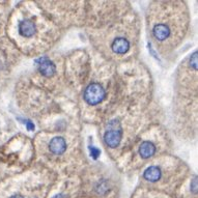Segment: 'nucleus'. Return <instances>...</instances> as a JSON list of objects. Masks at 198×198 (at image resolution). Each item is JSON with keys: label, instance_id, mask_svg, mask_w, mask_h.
Masks as SVG:
<instances>
[{"label": "nucleus", "instance_id": "obj_1", "mask_svg": "<svg viewBox=\"0 0 198 198\" xmlns=\"http://www.w3.org/2000/svg\"><path fill=\"white\" fill-rule=\"evenodd\" d=\"M105 90L101 84L99 83H92L88 85L84 91V100L89 105H98L104 100Z\"/></svg>", "mask_w": 198, "mask_h": 198}, {"label": "nucleus", "instance_id": "obj_4", "mask_svg": "<svg viewBox=\"0 0 198 198\" xmlns=\"http://www.w3.org/2000/svg\"><path fill=\"white\" fill-rule=\"evenodd\" d=\"M39 70L44 76L50 77L55 73V66L48 58H41L39 60Z\"/></svg>", "mask_w": 198, "mask_h": 198}, {"label": "nucleus", "instance_id": "obj_2", "mask_svg": "<svg viewBox=\"0 0 198 198\" xmlns=\"http://www.w3.org/2000/svg\"><path fill=\"white\" fill-rule=\"evenodd\" d=\"M105 142L110 147H116L120 142L121 131L120 130H110L105 133Z\"/></svg>", "mask_w": 198, "mask_h": 198}, {"label": "nucleus", "instance_id": "obj_10", "mask_svg": "<svg viewBox=\"0 0 198 198\" xmlns=\"http://www.w3.org/2000/svg\"><path fill=\"white\" fill-rule=\"evenodd\" d=\"M27 128H28V130H33V129H34V125H32L30 121H28V123H27Z\"/></svg>", "mask_w": 198, "mask_h": 198}, {"label": "nucleus", "instance_id": "obj_11", "mask_svg": "<svg viewBox=\"0 0 198 198\" xmlns=\"http://www.w3.org/2000/svg\"><path fill=\"white\" fill-rule=\"evenodd\" d=\"M52 198H66V197L64 195H62V194H58V195H55L54 197Z\"/></svg>", "mask_w": 198, "mask_h": 198}, {"label": "nucleus", "instance_id": "obj_3", "mask_svg": "<svg viewBox=\"0 0 198 198\" xmlns=\"http://www.w3.org/2000/svg\"><path fill=\"white\" fill-rule=\"evenodd\" d=\"M111 49L116 54H125L130 49V43L128 42V39H123V37H118V39H115L113 41L111 45Z\"/></svg>", "mask_w": 198, "mask_h": 198}, {"label": "nucleus", "instance_id": "obj_8", "mask_svg": "<svg viewBox=\"0 0 198 198\" xmlns=\"http://www.w3.org/2000/svg\"><path fill=\"white\" fill-rule=\"evenodd\" d=\"M143 176L149 182H157L161 178V171L157 166H150L144 171Z\"/></svg>", "mask_w": 198, "mask_h": 198}, {"label": "nucleus", "instance_id": "obj_6", "mask_svg": "<svg viewBox=\"0 0 198 198\" xmlns=\"http://www.w3.org/2000/svg\"><path fill=\"white\" fill-rule=\"evenodd\" d=\"M50 150L53 154L56 155H61L66 148V143L64 141V139L62 137H55L51 140L50 144H49Z\"/></svg>", "mask_w": 198, "mask_h": 198}, {"label": "nucleus", "instance_id": "obj_12", "mask_svg": "<svg viewBox=\"0 0 198 198\" xmlns=\"http://www.w3.org/2000/svg\"><path fill=\"white\" fill-rule=\"evenodd\" d=\"M11 198H23L22 196H20V195H14V196H11Z\"/></svg>", "mask_w": 198, "mask_h": 198}, {"label": "nucleus", "instance_id": "obj_9", "mask_svg": "<svg viewBox=\"0 0 198 198\" xmlns=\"http://www.w3.org/2000/svg\"><path fill=\"white\" fill-rule=\"evenodd\" d=\"M91 155L94 156V158H98V156L100 155V150L97 149L96 147H92V149H91Z\"/></svg>", "mask_w": 198, "mask_h": 198}, {"label": "nucleus", "instance_id": "obj_5", "mask_svg": "<svg viewBox=\"0 0 198 198\" xmlns=\"http://www.w3.org/2000/svg\"><path fill=\"white\" fill-rule=\"evenodd\" d=\"M19 32L24 37H32L34 32H35V25H34V23L30 20L22 21L20 23V25H19Z\"/></svg>", "mask_w": 198, "mask_h": 198}, {"label": "nucleus", "instance_id": "obj_7", "mask_svg": "<svg viewBox=\"0 0 198 198\" xmlns=\"http://www.w3.org/2000/svg\"><path fill=\"white\" fill-rule=\"evenodd\" d=\"M156 153V146L154 145L151 142L149 141H144L142 142L141 146L139 148V154L143 159H147L150 158L151 156H154V154Z\"/></svg>", "mask_w": 198, "mask_h": 198}]
</instances>
